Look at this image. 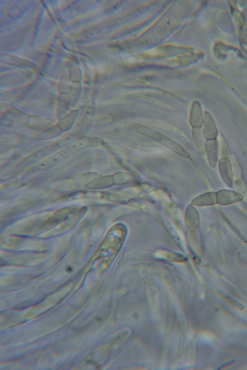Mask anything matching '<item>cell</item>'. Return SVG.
Listing matches in <instances>:
<instances>
[{
	"instance_id": "6da1fadb",
	"label": "cell",
	"mask_w": 247,
	"mask_h": 370,
	"mask_svg": "<svg viewBox=\"0 0 247 370\" xmlns=\"http://www.w3.org/2000/svg\"><path fill=\"white\" fill-rule=\"evenodd\" d=\"M90 143V140L87 139H83L82 140H78L70 145L69 147L61 150L50 158L47 159V160L41 162L37 166L39 168L44 169L55 165L66 159L69 156L72 155L79 149L87 146Z\"/></svg>"
},
{
	"instance_id": "7a4b0ae2",
	"label": "cell",
	"mask_w": 247,
	"mask_h": 370,
	"mask_svg": "<svg viewBox=\"0 0 247 370\" xmlns=\"http://www.w3.org/2000/svg\"><path fill=\"white\" fill-rule=\"evenodd\" d=\"M149 124H151L152 125H156L158 127H163V128L167 129L171 131L172 132H175L177 134H184L183 133L182 131H180V130L176 128V127L172 125L169 124H167V123H164L162 121H158V120H151L149 121Z\"/></svg>"
}]
</instances>
